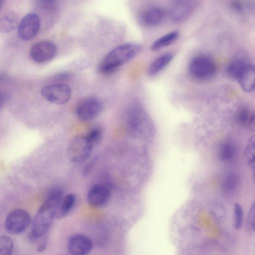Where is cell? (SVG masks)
Instances as JSON below:
<instances>
[{"label":"cell","instance_id":"obj_1","mask_svg":"<svg viewBox=\"0 0 255 255\" xmlns=\"http://www.w3.org/2000/svg\"><path fill=\"white\" fill-rule=\"evenodd\" d=\"M63 192L57 189H52L39 207L32 220L27 239L34 242L42 237L49 230L55 218L56 209L63 198Z\"/></svg>","mask_w":255,"mask_h":255},{"label":"cell","instance_id":"obj_2","mask_svg":"<svg viewBox=\"0 0 255 255\" xmlns=\"http://www.w3.org/2000/svg\"><path fill=\"white\" fill-rule=\"evenodd\" d=\"M140 50L141 47L134 43L120 45L105 57L99 65V71L103 73H110L134 57Z\"/></svg>","mask_w":255,"mask_h":255},{"label":"cell","instance_id":"obj_3","mask_svg":"<svg viewBox=\"0 0 255 255\" xmlns=\"http://www.w3.org/2000/svg\"><path fill=\"white\" fill-rule=\"evenodd\" d=\"M215 63L210 57L199 55L194 57L190 62L189 72L191 76L199 80L211 79L215 74Z\"/></svg>","mask_w":255,"mask_h":255},{"label":"cell","instance_id":"obj_4","mask_svg":"<svg viewBox=\"0 0 255 255\" xmlns=\"http://www.w3.org/2000/svg\"><path fill=\"white\" fill-rule=\"evenodd\" d=\"M31 218L28 212L16 209L10 212L6 217L4 227L6 231L12 235L23 233L31 225Z\"/></svg>","mask_w":255,"mask_h":255},{"label":"cell","instance_id":"obj_5","mask_svg":"<svg viewBox=\"0 0 255 255\" xmlns=\"http://www.w3.org/2000/svg\"><path fill=\"white\" fill-rule=\"evenodd\" d=\"M93 144L86 136L78 135L74 137L68 148L69 159L74 163H81L91 155Z\"/></svg>","mask_w":255,"mask_h":255},{"label":"cell","instance_id":"obj_6","mask_svg":"<svg viewBox=\"0 0 255 255\" xmlns=\"http://www.w3.org/2000/svg\"><path fill=\"white\" fill-rule=\"evenodd\" d=\"M102 102L97 97H87L81 100L77 104L75 113L82 121H91L98 117L102 112Z\"/></svg>","mask_w":255,"mask_h":255},{"label":"cell","instance_id":"obj_7","mask_svg":"<svg viewBox=\"0 0 255 255\" xmlns=\"http://www.w3.org/2000/svg\"><path fill=\"white\" fill-rule=\"evenodd\" d=\"M41 93L48 101L57 105H63L68 102L71 98V90L66 84H52L43 87Z\"/></svg>","mask_w":255,"mask_h":255},{"label":"cell","instance_id":"obj_8","mask_svg":"<svg viewBox=\"0 0 255 255\" xmlns=\"http://www.w3.org/2000/svg\"><path fill=\"white\" fill-rule=\"evenodd\" d=\"M40 26L38 15L29 13L22 17L18 26V34L23 40H29L37 34Z\"/></svg>","mask_w":255,"mask_h":255},{"label":"cell","instance_id":"obj_9","mask_svg":"<svg viewBox=\"0 0 255 255\" xmlns=\"http://www.w3.org/2000/svg\"><path fill=\"white\" fill-rule=\"evenodd\" d=\"M57 52L55 44L50 41L42 40L31 45L30 55L33 61L41 63L52 59Z\"/></svg>","mask_w":255,"mask_h":255},{"label":"cell","instance_id":"obj_10","mask_svg":"<svg viewBox=\"0 0 255 255\" xmlns=\"http://www.w3.org/2000/svg\"><path fill=\"white\" fill-rule=\"evenodd\" d=\"M111 195V189L109 184L98 183L89 190L87 197L88 204L93 207L100 208L108 203Z\"/></svg>","mask_w":255,"mask_h":255},{"label":"cell","instance_id":"obj_11","mask_svg":"<svg viewBox=\"0 0 255 255\" xmlns=\"http://www.w3.org/2000/svg\"><path fill=\"white\" fill-rule=\"evenodd\" d=\"M92 248L91 239L81 234L71 236L67 243V249L71 255H87Z\"/></svg>","mask_w":255,"mask_h":255},{"label":"cell","instance_id":"obj_12","mask_svg":"<svg viewBox=\"0 0 255 255\" xmlns=\"http://www.w3.org/2000/svg\"><path fill=\"white\" fill-rule=\"evenodd\" d=\"M193 9L192 3L189 0H175L171 3L169 8V16L175 23H180L187 20L191 14Z\"/></svg>","mask_w":255,"mask_h":255},{"label":"cell","instance_id":"obj_13","mask_svg":"<svg viewBox=\"0 0 255 255\" xmlns=\"http://www.w3.org/2000/svg\"><path fill=\"white\" fill-rule=\"evenodd\" d=\"M128 117L129 125L132 130L140 133L141 129L144 131L145 126H148V118L144 110L139 105L131 106L128 109Z\"/></svg>","mask_w":255,"mask_h":255},{"label":"cell","instance_id":"obj_14","mask_svg":"<svg viewBox=\"0 0 255 255\" xmlns=\"http://www.w3.org/2000/svg\"><path fill=\"white\" fill-rule=\"evenodd\" d=\"M236 80L244 91L250 93L255 91V66L250 64H246Z\"/></svg>","mask_w":255,"mask_h":255},{"label":"cell","instance_id":"obj_15","mask_svg":"<svg viewBox=\"0 0 255 255\" xmlns=\"http://www.w3.org/2000/svg\"><path fill=\"white\" fill-rule=\"evenodd\" d=\"M165 13L163 8L158 6H151L144 10L141 18L146 25L154 26L161 23L164 20Z\"/></svg>","mask_w":255,"mask_h":255},{"label":"cell","instance_id":"obj_16","mask_svg":"<svg viewBox=\"0 0 255 255\" xmlns=\"http://www.w3.org/2000/svg\"><path fill=\"white\" fill-rule=\"evenodd\" d=\"M238 154V147L235 142L231 139L224 141L220 145L219 157L224 162L233 161Z\"/></svg>","mask_w":255,"mask_h":255},{"label":"cell","instance_id":"obj_17","mask_svg":"<svg viewBox=\"0 0 255 255\" xmlns=\"http://www.w3.org/2000/svg\"><path fill=\"white\" fill-rule=\"evenodd\" d=\"M76 201V196L73 194L64 196L56 209L55 218L61 219L67 216L74 207Z\"/></svg>","mask_w":255,"mask_h":255},{"label":"cell","instance_id":"obj_18","mask_svg":"<svg viewBox=\"0 0 255 255\" xmlns=\"http://www.w3.org/2000/svg\"><path fill=\"white\" fill-rule=\"evenodd\" d=\"M173 55L170 52L165 53L156 59L151 64L148 69L150 76H154L163 70L172 60Z\"/></svg>","mask_w":255,"mask_h":255},{"label":"cell","instance_id":"obj_19","mask_svg":"<svg viewBox=\"0 0 255 255\" xmlns=\"http://www.w3.org/2000/svg\"><path fill=\"white\" fill-rule=\"evenodd\" d=\"M18 18L13 13L10 12L4 15L0 22V31L2 32H9L18 26Z\"/></svg>","mask_w":255,"mask_h":255},{"label":"cell","instance_id":"obj_20","mask_svg":"<svg viewBox=\"0 0 255 255\" xmlns=\"http://www.w3.org/2000/svg\"><path fill=\"white\" fill-rule=\"evenodd\" d=\"M179 36L177 31L169 32L156 40L151 45L152 51H157L172 43Z\"/></svg>","mask_w":255,"mask_h":255},{"label":"cell","instance_id":"obj_21","mask_svg":"<svg viewBox=\"0 0 255 255\" xmlns=\"http://www.w3.org/2000/svg\"><path fill=\"white\" fill-rule=\"evenodd\" d=\"M239 183V177L235 173L228 174L222 182V189L226 193H232L238 188Z\"/></svg>","mask_w":255,"mask_h":255},{"label":"cell","instance_id":"obj_22","mask_svg":"<svg viewBox=\"0 0 255 255\" xmlns=\"http://www.w3.org/2000/svg\"><path fill=\"white\" fill-rule=\"evenodd\" d=\"M252 111L247 107H242L238 109L235 114V119L236 124L240 127L248 128L249 125Z\"/></svg>","mask_w":255,"mask_h":255},{"label":"cell","instance_id":"obj_23","mask_svg":"<svg viewBox=\"0 0 255 255\" xmlns=\"http://www.w3.org/2000/svg\"><path fill=\"white\" fill-rule=\"evenodd\" d=\"M247 64L242 58H235L227 65L226 72L229 77L236 79L241 69Z\"/></svg>","mask_w":255,"mask_h":255},{"label":"cell","instance_id":"obj_24","mask_svg":"<svg viewBox=\"0 0 255 255\" xmlns=\"http://www.w3.org/2000/svg\"><path fill=\"white\" fill-rule=\"evenodd\" d=\"M244 156L248 164L253 168H255V134L249 139L245 148Z\"/></svg>","mask_w":255,"mask_h":255},{"label":"cell","instance_id":"obj_25","mask_svg":"<svg viewBox=\"0 0 255 255\" xmlns=\"http://www.w3.org/2000/svg\"><path fill=\"white\" fill-rule=\"evenodd\" d=\"M244 210L242 206L236 203L233 208V226L236 230H240L243 224Z\"/></svg>","mask_w":255,"mask_h":255},{"label":"cell","instance_id":"obj_26","mask_svg":"<svg viewBox=\"0 0 255 255\" xmlns=\"http://www.w3.org/2000/svg\"><path fill=\"white\" fill-rule=\"evenodd\" d=\"M13 250V242L8 236L0 237V255H11Z\"/></svg>","mask_w":255,"mask_h":255},{"label":"cell","instance_id":"obj_27","mask_svg":"<svg viewBox=\"0 0 255 255\" xmlns=\"http://www.w3.org/2000/svg\"><path fill=\"white\" fill-rule=\"evenodd\" d=\"M102 130L99 127L92 128L86 135L88 139L94 145L98 142L102 137Z\"/></svg>","mask_w":255,"mask_h":255},{"label":"cell","instance_id":"obj_28","mask_svg":"<svg viewBox=\"0 0 255 255\" xmlns=\"http://www.w3.org/2000/svg\"><path fill=\"white\" fill-rule=\"evenodd\" d=\"M247 228L250 231L254 232L255 230V201L252 205L248 212L247 221Z\"/></svg>","mask_w":255,"mask_h":255},{"label":"cell","instance_id":"obj_29","mask_svg":"<svg viewBox=\"0 0 255 255\" xmlns=\"http://www.w3.org/2000/svg\"><path fill=\"white\" fill-rule=\"evenodd\" d=\"M37 4L40 9L46 11H54L58 5L57 1L55 0H38Z\"/></svg>","mask_w":255,"mask_h":255},{"label":"cell","instance_id":"obj_30","mask_svg":"<svg viewBox=\"0 0 255 255\" xmlns=\"http://www.w3.org/2000/svg\"><path fill=\"white\" fill-rule=\"evenodd\" d=\"M71 74L69 72L61 73L56 75L54 77L55 81H65L70 78Z\"/></svg>","mask_w":255,"mask_h":255},{"label":"cell","instance_id":"obj_31","mask_svg":"<svg viewBox=\"0 0 255 255\" xmlns=\"http://www.w3.org/2000/svg\"><path fill=\"white\" fill-rule=\"evenodd\" d=\"M47 240L46 238L43 239L38 244L36 247V251L39 253L44 252L46 249Z\"/></svg>","mask_w":255,"mask_h":255},{"label":"cell","instance_id":"obj_32","mask_svg":"<svg viewBox=\"0 0 255 255\" xmlns=\"http://www.w3.org/2000/svg\"><path fill=\"white\" fill-rule=\"evenodd\" d=\"M231 7L235 11L238 13L242 12L243 10V5L239 1H233L231 2Z\"/></svg>","mask_w":255,"mask_h":255},{"label":"cell","instance_id":"obj_33","mask_svg":"<svg viewBox=\"0 0 255 255\" xmlns=\"http://www.w3.org/2000/svg\"><path fill=\"white\" fill-rule=\"evenodd\" d=\"M248 128L252 131H255V109L252 111L251 120Z\"/></svg>","mask_w":255,"mask_h":255},{"label":"cell","instance_id":"obj_34","mask_svg":"<svg viewBox=\"0 0 255 255\" xmlns=\"http://www.w3.org/2000/svg\"><path fill=\"white\" fill-rule=\"evenodd\" d=\"M1 96H0V107H2L3 104L5 103L7 97L5 93H1Z\"/></svg>","mask_w":255,"mask_h":255},{"label":"cell","instance_id":"obj_35","mask_svg":"<svg viewBox=\"0 0 255 255\" xmlns=\"http://www.w3.org/2000/svg\"><path fill=\"white\" fill-rule=\"evenodd\" d=\"M254 179H255V168H254Z\"/></svg>","mask_w":255,"mask_h":255},{"label":"cell","instance_id":"obj_36","mask_svg":"<svg viewBox=\"0 0 255 255\" xmlns=\"http://www.w3.org/2000/svg\"><path fill=\"white\" fill-rule=\"evenodd\" d=\"M67 255V254H61V255Z\"/></svg>","mask_w":255,"mask_h":255}]
</instances>
